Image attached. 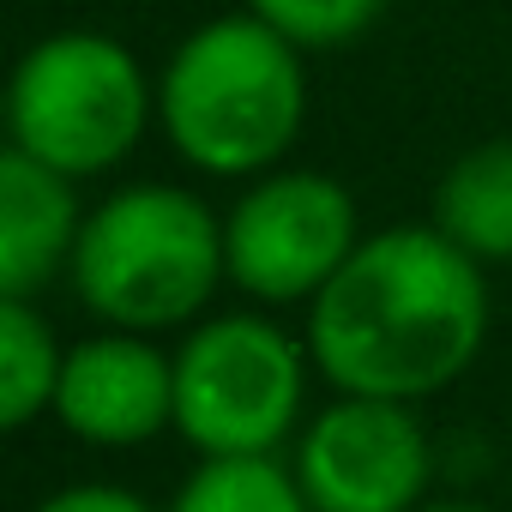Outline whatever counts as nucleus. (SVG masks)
<instances>
[{"instance_id": "nucleus-1", "label": "nucleus", "mask_w": 512, "mask_h": 512, "mask_svg": "<svg viewBox=\"0 0 512 512\" xmlns=\"http://www.w3.org/2000/svg\"><path fill=\"white\" fill-rule=\"evenodd\" d=\"M488 338L482 266L434 223L362 235L308 302V356L338 392L416 404L452 386Z\"/></svg>"}, {"instance_id": "nucleus-2", "label": "nucleus", "mask_w": 512, "mask_h": 512, "mask_svg": "<svg viewBox=\"0 0 512 512\" xmlns=\"http://www.w3.org/2000/svg\"><path fill=\"white\" fill-rule=\"evenodd\" d=\"M302 115V49L253 13L199 25L157 79V121L169 145L205 175H253L278 163L296 145Z\"/></svg>"}, {"instance_id": "nucleus-3", "label": "nucleus", "mask_w": 512, "mask_h": 512, "mask_svg": "<svg viewBox=\"0 0 512 512\" xmlns=\"http://www.w3.org/2000/svg\"><path fill=\"white\" fill-rule=\"evenodd\" d=\"M67 272L79 302L115 332H163L193 320L229 278L223 223L181 187H121L85 217Z\"/></svg>"}, {"instance_id": "nucleus-4", "label": "nucleus", "mask_w": 512, "mask_h": 512, "mask_svg": "<svg viewBox=\"0 0 512 512\" xmlns=\"http://www.w3.org/2000/svg\"><path fill=\"white\" fill-rule=\"evenodd\" d=\"M157 115V91L133 49L97 31H61L25 49L7 91L13 151L61 169V175H103L145 139Z\"/></svg>"}, {"instance_id": "nucleus-5", "label": "nucleus", "mask_w": 512, "mask_h": 512, "mask_svg": "<svg viewBox=\"0 0 512 512\" xmlns=\"http://www.w3.org/2000/svg\"><path fill=\"white\" fill-rule=\"evenodd\" d=\"M302 416V344L229 314L175 350V428L205 458H272Z\"/></svg>"}, {"instance_id": "nucleus-6", "label": "nucleus", "mask_w": 512, "mask_h": 512, "mask_svg": "<svg viewBox=\"0 0 512 512\" xmlns=\"http://www.w3.org/2000/svg\"><path fill=\"white\" fill-rule=\"evenodd\" d=\"M362 247L344 181L320 169H284L247 187L223 217L229 278L253 302H314Z\"/></svg>"}, {"instance_id": "nucleus-7", "label": "nucleus", "mask_w": 512, "mask_h": 512, "mask_svg": "<svg viewBox=\"0 0 512 512\" xmlns=\"http://www.w3.org/2000/svg\"><path fill=\"white\" fill-rule=\"evenodd\" d=\"M428 434L410 404L344 392L296 446V482L314 512H416L428 494Z\"/></svg>"}, {"instance_id": "nucleus-8", "label": "nucleus", "mask_w": 512, "mask_h": 512, "mask_svg": "<svg viewBox=\"0 0 512 512\" xmlns=\"http://www.w3.org/2000/svg\"><path fill=\"white\" fill-rule=\"evenodd\" d=\"M55 416L85 446H139L175 428V356L145 332H109L67 350Z\"/></svg>"}, {"instance_id": "nucleus-9", "label": "nucleus", "mask_w": 512, "mask_h": 512, "mask_svg": "<svg viewBox=\"0 0 512 512\" xmlns=\"http://www.w3.org/2000/svg\"><path fill=\"white\" fill-rule=\"evenodd\" d=\"M79 199L73 175L7 145L0 157V296H37L79 247Z\"/></svg>"}, {"instance_id": "nucleus-10", "label": "nucleus", "mask_w": 512, "mask_h": 512, "mask_svg": "<svg viewBox=\"0 0 512 512\" xmlns=\"http://www.w3.org/2000/svg\"><path fill=\"white\" fill-rule=\"evenodd\" d=\"M434 229L476 266L512 260V139L464 151L434 187Z\"/></svg>"}, {"instance_id": "nucleus-11", "label": "nucleus", "mask_w": 512, "mask_h": 512, "mask_svg": "<svg viewBox=\"0 0 512 512\" xmlns=\"http://www.w3.org/2000/svg\"><path fill=\"white\" fill-rule=\"evenodd\" d=\"M61 368H67V350L55 344L31 296H0V422L31 428L43 410H55Z\"/></svg>"}, {"instance_id": "nucleus-12", "label": "nucleus", "mask_w": 512, "mask_h": 512, "mask_svg": "<svg viewBox=\"0 0 512 512\" xmlns=\"http://www.w3.org/2000/svg\"><path fill=\"white\" fill-rule=\"evenodd\" d=\"M169 512H314V500L278 458H205Z\"/></svg>"}, {"instance_id": "nucleus-13", "label": "nucleus", "mask_w": 512, "mask_h": 512, "mask_svg": "<svg viewBox=\"0 0 512 512\" xmlns=\"http://www.w3.org/2000/svg\"><path fill=\"white\" fill-rule=\"evenodd\" d=\"M247 13L296 49H344L386 13V0H247Z\"/></svg>"}, {"instance_id": "nucleus-14", "label": "nucleus", "mask_w": 512, "mask_h": 512, "mask_svg": "<svg viewBox=\"0 0 512 512\" xmlns=\"http://www.w3.org/2000/svg\"><path fill=\"white\" fill-rule=\"evenodd\" d=\"M37 512H157V506H145L139 494H127V488H109V482H73V488L49 494Z\"/></svg>"}, {"instance_id": "nucleus-15", "label": "nucleus", "mask_w": 512, "mask_h": 512, "mask_svg": "<svg viewBox=\"0 0 512 512\" xmlns=\"http://www.w3.org/2000/svg\"><path fill=\"white\" fill-rule=\"evenodd\" d=\"M416 512H488V506H470V500H434V506H428V500H422Z\"/></svg>"}]
</instances>
